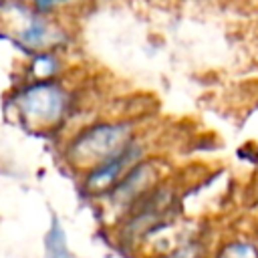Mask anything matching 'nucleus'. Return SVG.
I'll use <instances>...</instances> for the list:
<instances>
[{
    "label": "nucleus",
    "instance_id": "nucleus-1",
    "mask_svg": "<svg viewBox=\"0 0 258 258\" xmlns=\"http://www.w3.org/2000/svg\"><path fill=\"white\" fill-rule=\"evenodd\" d=\"M73 109V93L62 79L18 81L6 95V115L32 133L56 131Z\"/></svg>",
    "mask_w": 258,
    "mask_h": 258
},
{
    "label": "nucleus",
    "instance_id": "nucleus-2",
    "mask_svg": "<svg viewBox=\"0 0 258 258\" xmlns=\"http://www.w3.org/2000/svg\"><path fill=\"white\" fill-rule=\"evenodd\" d=\"M0 36L24 56L42 50L62 52L71 42L62 18L36 12L26 0H0Z\"/></svg>",
    "mask_w": 258,
    "mask_h": 258
},
{
    "label": "nucleus",
    "instance_id": "nucleus-3",
    "mask_svg": "<svg viewBox=\"0 0 258 258\" xmlns=\"http://www.w3.org/2000/svg\"><path fill=\"white\" fill-rule=\"evenodd\" d=\"M133 139V127L129 121H95L77 129L62 143L60 155L71 169L83 173L85 169L119 153Z\"/></svg>",
    "mask_w": 258,
    "mask_h": 258
},
{
    "label": "nucleus",
    "instance_id": "nucleus-4",
    "mask_svg": "<svg viewBox=\"0 0 258 258\" xmlns=\"http://www.w3.org/2000/svg\"><path fill=\"white\" fill-rule=\"evenodd\" d=\"M173 204V189L167 183L155 185L111 228L115 242L127 252L145 246L159 230L167 228Z\"/></svg>",
    "mask_w": 258,
    "mask_h": 258
},
{
    "label": "nucleus",
    "instance_id": "nucleus-5",
    "mask_svg": "<svg viewBox=\"0 0 258 258\" xmlns=\"http://www.w3.org/2000/svg\"><path fill=\"white\" fill-rule=\"evenodd\" d=\"M161 165L155 159L137 161L99 202L103 204V214L113 228L145 194L161 183Z\"/></svg>",
    "mask_w": 258,
    "mask_h": 258
},
{
    "label": "nucleus",
    "instance_id": "nucleus-6",
    "mask_svg": "<svg viewBox=\"0 0 258 258\" xmlns=\"http://www.w3.org/2000/svg\"><path fill=\"white\" fill-rule=\"evenodd\" d=\"M143 157H145L143 145L137 139L129 141L119 153H115V155L107 157L105 161L85 169L83 173H79V187H81V191L87 198L99 202Z\"/></svg>",
    "mask_w": 258,
    "mask_h": 258
},
{
    "label": "nucleus",
    "instance_id": "nucleus-7",
    "mask_svg": "<svg viewBox=\"0 0 258 258\" xmlns=\"http://www.w3.org/2000/svg\"><path fill=\"white\" fill-rule=\"evenodd\" d=\"M64 71V58L58 50H42L26 56L24 62V77L26 81H52L62 79Z\"/></svg>",
    "mask_w": 258,
    "mask_h": 258
},
{
    "label": "nucleus",
    "instance_id": "nucleus-8",
    "mask_svg": "<svg viewBox=\"0 0 258 258\" xmlns=\"http://www.w3.org/2000/svg\"><path fill=\"white\" fill-rule=\"evenodd\" d=\"M212 246L200 234H187L157 250L151 258H210Z\"/></svg>",
    "mask_w": 258,
    "mask_h": 258
},
{
    "label": "nucleus",
    "instance_id": "nucleus-9",
    "mask_svg": "<svg viewBox=\"0 0 258 258\" xmlns=\"http://www.w3.org/2000/svg\"><path fill=\"white\" fill-rule=\"evenodd\" d=\"M42 258H77L71 250L67 228L56 214L50 216L46 232L42 236Z\"/></svg>",
    "mask_w": 258,
    "mask_h": 258
},
{
    "label": "nucleus",
    "instance_id": "nucleus-10",
    "mask_svg": "<svg viewBox=\"0 0 258 258\" xmlns=\"http://www.w3.org/2000/svg\"><path fill=\"white\" fill-rule=\"evenodd\" d=\"M210 258H258V238L246 234L224 236L212 246Z\"/></svg>",
    "mask_w": 258,
    "mask_h": 258
},
{
    "label": "nucleus",
    "instance_id": "nucleus-11",
    "mask_svg": "<svg viewBox=\"0 0 258 258\" xmlns=\"http://www.w3.org/2000/svg\"><path fill=\"white\" fill-rule=\"evenodd\" d=\"M28 6L40 14H46V16H58L62 18V14L71 8H75L81 0H26Z\"/></svg>",
    "mask_w": 258,
    "mask_h": 258
},
{
    "label": "nucleus",
    "instance_id": "nucleus-12",
    "mask_svg": "<svg viewBox=\"0 0 258 258\" xmlns=\"http://www.w3.org/2000/svg\"><path fill=\"white\" fill-rule=\"evenodd\" d=\"M256 238H258V230H256Z\"/></svg>",
    "mask_w": 258,
    "mask_h": 258
}]
</instances>
